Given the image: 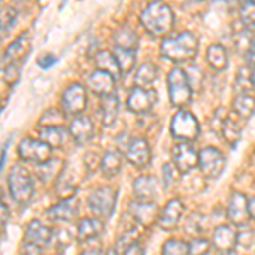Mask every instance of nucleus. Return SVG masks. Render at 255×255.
<instances>
[{"instance_id":"f257e3e1","label":"nucleus","mask_w":255,"mask_h":255,"mask_svg":"<svg viewBox=\"0 0 255 255\" xmlns=\"http://www.w3.org/2000/svg\"><path fill=\"white\" fill-rule=\"evenodd\" d=\"M139 22L150 36L165 39L175 27L174 9L163 0H150L139 12Z\"/></svg>"},{"instance_id":"f03ea898","label":"nucleus","mask_w":255,"mask_h":255,"mask_svg":"<svg viewBox=\"0 0 255 255\" xmlns=\"http://www.w3.org/2000/svg\"><path fill=\"white\" fill-rule=\"evenodd\" d=\"M199 51V39L192 31H182L175 36H168L160 43V56L175 65L191 63Z\"/></svg>"},{"instance_id":"7ed1b4c3","label":"nucleus","mask_w":255,"mask_h":255,"mask_svg":"<svg viewBox=\"0 0 255 255\" xmlns=\"http://www.w3.org/2000/svg\"><path fill=\"white\" fill-rule=\"evenodd\" d=\"M167 89H168V99L174 108L184 109L192 99V84L189 80V75L184 68L179 65L172 67L167 73Z\"/></svg>"},{"instance_id":"20e7f679","label":"nucleus","mask_w":255,"mask_h":255,"mask_svg":"<svg viewBox=\"0 0 255 255\" xmlns=\"http://www.w3.org/2000/svg\"><path fill=\"white\" fill-rule=\"evenodd\" d=\"M170 134L177 141L192 143L194 139L199 138V134H201L199 121H197L191 111L179 109L170 121Z\"/></svg>"},{"instance_id":"39448f33","label":"nucleus","mask_w":255,"mask_h":255,"mask_svg":"<svg viewBox=\"0 0 255 255\" xmlns=\"http://www.w3.org/2000/svg\"><path fill=\"white\" fill-rule=\"evenodd\" d=\"M116 199H118L116 189L111 186H102L90 191V194L87 197V208L99 220H108L114 213Z\"/></svg>"},{"instance_id":"423d86ee","label":"nucleus","mask_w":255,"mask_h":255,"mask_svg":"<svg viewBox=\"0 0 255 255\" xmlns=\"http://www.w3.org/2000/svg\"><path fill=\"white\" fill-rule=\"evenodd\" d=\"M9 192L19 204H27L34 194V182L29 172L20 165H14L9 174Z\"/></svg>"},{"instance_id":"0eeeda50","label":"nucleus","mask_w":255,"mask_h":255,"mask_svg":"<svg viewBox=\"0 0 255 255\" xmlns=\"http://www.w3.org/2000/svg\"><path fill=\"white\" fill-rule=\"evenodd\" d=\"M87 108V90L79 82L70 84L61 94V109L65 116H80Z\"/></svg>"},{"instance_id":"6e6552de","label":"nucleus","mask_w":255,"mask_h":255,"mask_svg":"<svg viewBox=\"0 0 255 255\" xmlns=\"http://www.w3.org/2000/svg\"><path fill=\"white\" fill-rule=\"evenodd\" d=\"M226 157L215 146H206L199 151V158H197V167H199L201 174L208 179H218L225 170Z\"/></svg>"},{"instance_id":"1a4fd4ad","label":"nucleus","mask_w":255,"mask_h":255,"mask_svg":"<svg viewBox=\"0 0 255 255\" xmlns=\"http://www.w3.org/2000/svg\"><path fill=\"white\" fill-rule=\"evenodd\" d=\"M155 102H157V92H155V89L138 87V85H134V87L129 90L128 99H126L128 109L133 114H138V116H146V114H150Z\"/></svg>"},{"instance_id":"9d476101","label":"nucleus","mask_w":255,"mask_h":255,"mask_svg":"<svg viewBox=\"0 0 255 255\" xmlns=\"http://www.w3.org/2000/svg\"><path fill=\"white\" fill-rule=\"evenodd\" d=\"M197 158H199V153L194 150L192 143L177 141L172 146V163H174L180 174H189L192 168H196Z\"/></svg>"},{"instance_id":"9b49d317","label":"nucleus","mask_w":255,"mask_h":255,"mask_svg":"<svg viewBox=\"0 0 255 255\" xmlns=\"http://www.w3.org/2000/svg\"><path fill=\"white\" fill-rule=\"evenodd\" d=\"M51 150L53 148L46 145L41 139H32V138H26L20 141V145L17 148L19 157L26 162H34V163H44L51 158Z\"/></svg>"},{"instance_id":"f8f14e48","label":"nucleus","mask_w":255,"mask_h":255,"mask_svg":"<svg viewBox=\"0 0 255 255\" xmlns=\"http://www.w3.org/2000/svg\"><path fill=\"white\" fill-rule=\"evenodd\" d=\"M126 160L134 168H145L151 162V150L145 138H133L126 148Z\"/></svg>"},{"instance_id":"ddd939ff","label":"nucleus","mask_w":255,"mask_h":255,"mask_svg":"<svg viewBox=\"0 0 255 255\" xmlns=\"http://www.w3.org/2000/svg\"><path fill=\"white\" fill-rule=\"evenodd\" d=\"M87 85L94 94L104 97L109 96V94H114V90H116V77L111 75L109 72L96 68L94 72L89 73Z\"/></svg>"},{"instance_id":"4468645a","label":"nucleus","mask_w":255,"mask_h":255,"mask_svg":"<svg viewBox=\"0 0 255 255\" xmlns=\"http://www.w3.org/2000/svg\"><path fill=\"white\" fill-rule=\"evenodd\" d=\"M182 215H184V203L179 197H174V199H170L165 206L160 209L157 225L162 230H172L179 225Z\"/></svg>"},{"instance_id":"2eb2a0df","label":"nucleus","mask_w":255,"mask_h":255,"mask_svg":"<svg viewBox=\"0 0 255 255\" xmlns=\"http://www.w3.org/2000/svg\"><path fill=\"white\" fill-rule=\"evenodd\" d=\"M70 136L75 139L77 145H87L94 139V133H96V128H94V121L87 116H75L70 123L68 128Z\"/></svg>"},{"instance_id":"dca6fc26","label":"nucleus","mask_w":255,"mask_h":255,"mask_svg":"<svg viewBox=\"0 0 255 255\" xmlns=\"http://www.w3.org/2000/svg\"><path fill=\"white\" fill-rule=\"evenodd\" d=\"M46 215L55 221H72L79 216V201L75 196L63 197L60 203L51 206L46 211Z\"/></svg>"},{"instance_id":"f3484780","label":"nucleus","mask_w":255,"mask_h":255,"mask_svg":"<svg viewBox=\"0 0 255 255\" xmlns=\"http://www.w3.org/2000/svg\"><path fill=\"white\" fill-rule=\"evenodd\" d=\"M133 194L136 201L153 203L158 194V180L153 175H139L133 182Z\"/></svg>"},{"instance_id":"a211bd4d","label":"nucleus","mask_w":255,"mask_h":255,"mask_svg":"<svg viewBox=\"0 0 255 255\" xmlns=\"http://www.w3.org/2000/svg\"><path fill=\"white\" fill-rule=\"evenodd\" d=\"M226 218L233 225H245L249 220V209H247V196L242 192H232L226 206Z\"/></svg>"},{"instance_id":"6ab92c4d","label":"nucleus","mask_w":255,"mask_h":255,"mask_svg":"<svg viewBox=\"0 0 255 255\" xmlns=\"http://www.w3.org/2000/svg\"><path fill=\"white\" fill-rule=\"evenodd\" d=\"M211 245L218 252H226L232 250L237 245V232L232 225H218L213 232Z\"/></svg>"},{"instance_id":"aec40b11","label":"nucleus","mask_w":255,"mask_h":255,"mask_svg":"<svg viewBox=\"0 0 255 255\" xmlns=\"http://www.w3.org/2000/svg\"><path fill=\"white\" fill-rule=\"evenodd\" d=\"M129 211L138 223L146 226L151 225L153 221L157 223V218L160 213L157 206H155V203H145V201H136V199L129 204Z\"/></svg>"},{"instance_id":"412c9836","label":"nucleus","mask_w":255,"mask_h":255,"mask_svg":"<svg viewBox=\"0 0 255 255\" xmlns=\"http://www.w3.org/2000/svg\"><path fill=\"white\" fill-rule=\"evenodd\" d=\"M53 230L49 226L43 225L41 221H31L26 226V242L27 244H34L39 247H44L51 242Z\"/></svg>"},{"instance_id":"4be33fe9","label":"nucleus","mask_w":255,"mask_h":255,"mask_svg":"<svg viewBox=\"0 0 255 255\" xmlns=\"http://www.w3.org/2000/svg\"><path fill=\"white\" fill-rule=\"evenodd\" d=\"M102 232H104V223L96 216L82 218L77 223V238L79 240H92V238L101 237Z\"/></svg>"},{"instance_id":"5701e85b","label":"nucleus","mask_w":255,"mask_h":255,"mask_svg":"<svg viewBox=\"0 0 255 255\" xmlns=\"http://www.w3.org/2000/svg\"><path fill=\"white\" fill-rule=\"evenodd\" d=\"M233 114L238 119H250L255 113V96L250 92H238L232 102Z\"/></svg>"},{"instance_id":"b1692460","label":"nucleus","mask_w":255,"mask_h":255,"mask_svg":"<svg viewBox=\"0 0 255 255\" xmlns=\"http://www.w3.org/2000/svg\"><path fill=\"white\" fill-rule=\"evenodd\" d=\"M113 43L116 48H123V49H131V51H136L139 39L136 31L133 29L131 26H119L113 34Z\"/></svg>"},{"instance_id":"393cba45","label":"nucleus","mask_w":255,"mask_h":255,"mask_svg":"<svg viewBox=\"0 0 255 255\" xmlns=\"http://www.w3.org/2000/svg\"><path fill=\"white\" fill-rule=\"evenodd\" d=\"M68 134L70 133L63 126H39L38 129V138L51 148L63 146Z\"/></svg>"},{"instance_id":"a878e982","label":"nucleus","mask_w":255,"mask_h":255,"mask_svg":"<svg viewBox=\"0 0 255 255\" xmlns=\"http://www.w3.org/2000/svg\"><path fill=\"white\" fill-rule=\"evenodd\" d=\"M119 97L114 94H109V96H104L101 101V118H102V125L104 126H113L118 119V114H119Z\"/></svg>"},{"instance_id":"bb28decb","label":"nucleus","mask_w":255,"mask_h":255,"mask_svg":"<svg viewBox=\"0 0 255 255\" xmlns=\"http://www.w3.org/2000/svg\"><path fill=\"white\" fill-rule=\"evenodd\" d=\"M206 63L216 72H223L228 67V51L223 44L213 43L206 49Z\"/></svg>"},{"instance_id":"cd10ccee","label":"nucleus","mask_w":255,"mask_h":255,"mask_svg":"<svg viewBox=\"0 0 255 255\" xmlns=\"http://www.w3.org/2000/svg\"><path fill=\"white\" fill-rule=\"evenodd\" d=\"M123 167V157L118 150H108L102 158L99 160V168L106 177H114L121 172Z\"/></svg>"},{"instance_id":"c85d7f7f","label":"nucleus","mask_w":255,"mask_h":255,"mask_svg":"<svg viewBox=\"0 0 255 255\" xmlns=\"http://www.w3.org/2000/svg\"><path fill=\"white\" fill-rule=\"evenodd\" d=\"M94 63H96V68L109 72L111 75H114L116 79L121 75V70H119L116 56H114V53L109 51V49H101V51H97L96 56H94Z\"/></svg>"},{"instance_id":"c756f323","label":"nucleus","mask_w":255,"mask_h":255,"mask_svg":"<svg viewBox=\"0 0 255 255\" xmlns=\"http://www.w3.org/2000/svg\"><path fill=\"white\" fill-rule=\"evenodd\" d=\"M158 79V67L153 61H145L141 63L134 73V84L138 87H151L155 80Z\"/></svg>"},{"instance_id":"7c9ffc66","label":"nucleus","mask_w":255,"mask_h":255,"mask_svg":"<svg viewBox=\"0 0 255 255\" xmlns=\"http://www.w3.org/2000/svg\"><path fill=\"white\" fill-rule=\"evenodd\" d=\"M26 51H29V36L22 34V36H19L17 39L12 41L10 46H7L5 53H3V60L14 63L15 60L22 58Z\"/></svg>"},{"instance_id":"2f4dec72","label":"nucleus","mask_w":255,"mask_h":255,"mask_svg":"<svg viewBox=\"0 0 255 255\" xmlns=\"http://www.w3.org/2000/svg\"><path fill=\"white\" fill-rule=\"evenodd\" d=\"M17 22V10L10 5L0 7V41H3L9 36L12 27Z\"/></svg>"},{"instance_id":"473e14b6","label":"nucleus","mask_w":255,"mask_h":255,"mask_svg":"<svg viewBox=\"0 0 255 255\" xmlns=\"http://www.w3.org/2000/svg\"><path fill=\"white\" fill-rule=\"evenodd\" d=\"M114 56L118 60L119 70H121V75H126V73H131V70L136 65V51H131V49H123V48H116L113 49Z\"/></svg>"},{"instance_id":"72a5a7b5","label":"nucleus","mask_w":255,"mask_h":255,"mask_svg":"<svg viewBox=\"0 0 255 255\" xmlns=\"http://www.w3.org/2000/svg\"><path fill=\"white\" fill-rule=\"evenodd\" d=\"M221 131H223V138L226 139V143H235L240 139V134H242V126L237 119L233 118H225L223 119V125H221Z\"/></svg>"},{"instance_id":"f704fd0d","label":"nucleus","mask_w":255,"mask_h":255,"mask_svg":"<svg viewBox=\"0 0 255 255\" xmlns=\"http://www.w3.org/2000/svg\"><path fill=\"white\" fill-rule=\"evenodd\" d=\"M240 22L245 29L255 31V3L250 0H245L244 3H240Z\"/></svg>"},{"instance_id":"c9c22d12","label":"nucleus","mask_w":255,"mask_h":255,"mask_svg":"<svg viewBox=\"0 0 255 255\" xmlns=\"http://www.w3.org/2000/svg\"><path fill=\"white\" fill-rule=\"evenodd\" d=\"M162 255H189V242L180 238H168L162 247Z\"/></svg>"},{"instance_id":"e433bc0d","label":"nucleus","mask_w":255,"mask_h":255,"mask_svg":"<svg viewBox=\"0 0 255 255\" xmlns=\"http://www.w3.org/2000/svg\"><path fill=\"white\" fill-rule=\"evenodd\" d=\"M211 247V242L204 237H194L189 240V255H208Z\"/></svg>"},{"instance_id":"4c0bfd02","label":"nucleus","mask_w":255,"mask_h":255,"mask_svg":"<svg viewBox=\"0 0 255 255\" xmlns=\"http://www.w3.org/2000/svg\"><path fill=\"white\" fill-rule=\"evenodd\" d=\"M136 240H138L136 232H134V230H126L125 233H121V235L118 237L116 247H114V250H116V254H118V255H123V254L126 252L128 247L133 245Z\"/></svg>"},{"instance_id":"58836bf2","label":"nucleus","mask_w":255,"mask_h":255,"mask_svg":"<svg viewBox=\"0 0 255 255\" xmlns=\"http://www.w3.org/2000/svg\"><path fill=\"white\" fill-rule=\"evenodd\" d=\"M237 244L242 245L244 249H250L255 244V237H254V230L247 225H242V230L237 233Z\"/></svg>"},{"instance_id":"ea45409f","label":"nucleus","mask_w":255,"mask_h":255,"mask_svg":"<svg viewBox=\"0 0 255 255\" xmlns=\"http://www.w3.org/2000/svg\"><path fill=\"white\" fill-rule=\"evenodd\" d=\"M180 172L177 170L174 163H165L162 168V182L165 187H170L172 184L177 182V177H179Z\"/></svg>"},{"instance_id":"a19ab883","label":"nucleus","mask_w":255,"mask_h":255,"mask_svg":"<svg viewBox=\"0 0 255 255\" xmlns=\"http://www.w3.org/2000/svg\"><path fill=\"white\" fill-rule=\"evenodd\" d=\"M3 79L9 85H14L19 80V67L15 63H9L3 70Z\"/></svg>"},{"instance_id":"79ce46f5","label":"nucleus","mask_w":255,"mask_h":255,"mask_svg":"<svg viewBox=\"0 0 255 255\" xmlns=\"http://www.w3.org/2000/svg\"><path fill=\"white\" fill-rule=\"evenodd\" d=\"M123 255H145V247L139 244V240H136L133 245L128 247L126 252L123 254Z\"/></svg>"},{"instance_id":"37998d69","label":"nucleus","mask_w":255,"mask_h":255,"mask_svg":"<svg viewBox=\"0 0 255 255\" xmlns=\"http://www.w3.org/2000/svg\"><path fill=\"white\" fill-rule=\"evenodd\" d=\"M55 63H56V56L51 55V53H46V55H43L38 60V65L41 68H48V67H51V65H55Z\"/></svg>"},{"instance_id":"c03bdc74","label":"nucleus","mask_w":255,"mask_h":255,"mask_svg":"<svg viewBox=\"0 0 255 255\" xmlns=\"http://www.w3.org/2000/svg\"><path fill=\"white\" fill-rule=\"evenodd\" d=\"M22 255H43V250H41L39 245L34 244H27L22 247Z\"/></svg>"},{"instance_id":"a18cd8bd","label":"nucleus","mask_w":255,"mask_h":255,"mask_svg":"<svg viewBox=\"0 0 255 255\" xmlns=\"http://www.w3.org/2000/svg\"><path fill=\"white\" fill-rule=\"evenodd\" d=\"M247 209H249V218L255 220V196L247 199Z\"/></svg>"},{"instance_id":"49530a36","label":"nucleus","mask_w":255,"mask_h":255,"mask_svg":"<svg viewBox=\"0 0 255 255\" xmlns=\"http://www.w3.org/2000/svg\"><path fill=\"white\" fill-rule=\"evenodd\" d=\"M0 220H2L3 223H7V220H9V209L2 203V199H0Z\"/></svg>"},{"instance_id":"de8ad7c7","label":"nucleus","mask_w":255,"mask_h":255,"mask_svg":"<svg viewBox=\"0 0 255 255\" xmlns=\"http://www.w3.org/2000/svg\"><path fill=\"white\" fill-rule=\"evenodd\" d=\"M80 255H106V254L101 249H90V250H84Z\"/></svg>"},{"instance_id":"09e8293b","label":"nucleus","mask_w":255,"mask_h":255,"mask_svg":"<svg viewBox=\"0 0 255 255\" xmlns=\"http://www.w3.org/2000/svg\"><path fill=\"white\" fill-rule=\"evenodd\" d=\"M5 158H7V145L2 148V151H0V170H2L3 163H5Z\"/></svg>"},{"instance_id":"8fccbe9b","label":"nucleus","mask_w":255,"mask_h":255,"mask_svg":"<svg viewBox=\"0 0 255 255\" xmlns=\"http://www.w3.org/2000/svg\"><path fill=\"white\" fill-rule=\"evenodd\" d=\"M249 77H250V85H252V89L255 90V63H252V68H250Z\"/></svg>"},{"instance_id":"3c124183","label":"nucleus","mask_w":255,"mask_h":255,"mask_svg":"<svg viewBox=\"0 0 255 255\" xmlns=\"http://www.w3.org/2000/svg\"><path fill=\"white\" fill-rule=\"evenodd\" d=\"M221 2H223L225 5H228V7H235V5H240V0H221Z\"/></svg>"},{"instance_id":"603ef678","label":"nucleus","mask_w":255,"mask_h":255,"mask_svg":"<svg viewBox=\"0 0 255 255\" xmlns=\"http://www.w3.org/2000/svg\"><path fill=\"white\" fill-rule=\"evenodd\" d=\"M220 255H237V252H235V250H226V252H220Z\"/></svg>"},{"instance_id":"864d4df0","label":"nucleus","mask_w":255,"mask_h":255,"mask_svg":"<svg viewBox=\"0 0 255 255\" xmlns=\"http://www.w3.org/2000/svg\"><path fill=\"white\" fill-rule=\"evenodd\" d=\"M3 225H5V223H3V221L0 220V237H2V232H3Z\"/></svg>"},{"instance_id":"5fc2aeb1","label":"nucleus","mask_w":255,"mask_h":255,"mask_svg":"<svg viewBox=\"0 0 255 255\" xmlns=\"http://www.w3.org/2000/svg\"><path fill=\"white\" fill-rule=\"evenodd\" d=\"M250 2H254V3H255V0H250Z\"/></svg>"},{"instance_id":"6e6d98bb","label":"nucleus","mask_w":255,"mask_h":255,"mask_svg":"<svg viewBox=\"0 0 255 255\" xmlns=\"http://www.w3.org/2000/svg\"><path fill=\"white\" fill-rule=\"evenodd\" d=\"M254 34H255V31H254Z\"/></svg>"}]
</instances>
